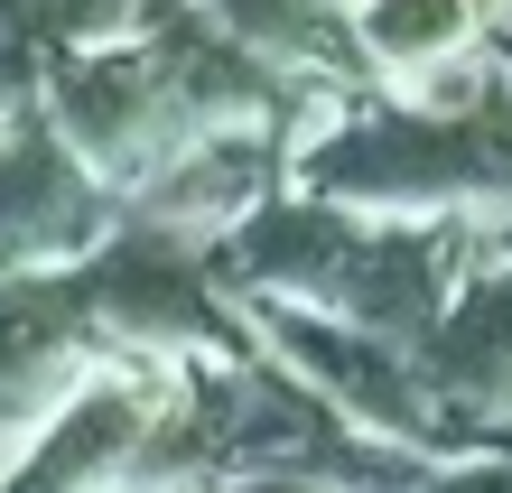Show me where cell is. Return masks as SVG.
<instances>
[{"label":"cell","mask_w":512,"mask_h":493,"mask_svg":"<svg viewBox=\"0 0 512 493\" xmlns=\"http://www.w3.org/2000/svg\"><path fill=\"white\" fill-rule=\"evenodd\" d=\"M252 493H326V484H252Z\"/></svg>","instance_id":"2"},{"label":"cell","mask_w":512,"mask_h":493,"mask_svg":"<svg viewBox=\"0 0 512 493\" xmlns=\"http://www.w3.org/2000/svg\"><path fill=\"white\" fill-rule=\"evenodd\" d=\"M494 56H503V75H512V38H494Z\"/></svg>","instance_id":"3"},{"label":"cell","mask_w":512,"mask_h":493,"mask_svg":"<svg viewBox=\"0 0 512 493\" xmlns=\"http://www.w3.org/2000/svg\"><path fill=\"white\" fill-rule=\"evenodd\" d=\"M503 19H512V0H364L354 10V38L391 75H447L475 47H494Z\"/></svg>","instance_id":"1"}]
</instances>
